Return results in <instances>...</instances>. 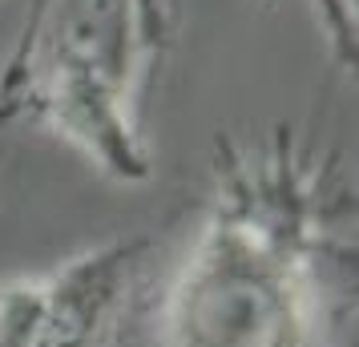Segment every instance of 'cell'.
Instances as JSON below:
<instances>
[{
    "mask_svg": "<svg viewBox=\"0 0 359 347\" xmlns=\"http://www.w3.org/2000/svg\"><path fill=\"white\" fill-rule=\"evenodd\" d=\"M121 347H355V182L291 125L214 142V190Z\"/></svg>",
    "mask_w": 359,
    "mask_h": 347,
    "instance_id": "cell-1",
    "label": "cell"
},
{
    "mask_svg": "<svg viewBox=\"0 0 359 347\" xmlns=\"http://www.w3.org/2000/svg\"><path fill=\"white\" fill-rule=\"evenodd\" d=\"M186 0H33L0 69V130L36 125L114 182H149L146 117Z\"/></svg>",
    "mask_w": 359,
    "mask_h": 347,
    "instance_id": "cell-2",
    "label": "cell"
},
{
    "mask_svg": "<svg viewBox=\"0 0 359 347\" xmlns=\"http://www.w3.org/2000/svg\"><path fill=\"white\" fill-rule=\"evenodd\" d=\"M154 238H114L77 259L0 283V347H121Z\"/></svg>",
    "mask_w": 359,
    "mask_h": 347,
    "instance_id": "cell-3",
    "label": "cell"
},
{
    "mask_svg": "<svg viewBox=\"0 0 359 347\" xmlns=\"http://www.w3.org/2000/svg\"><path fill=\"white\" fill-rule=\"evenodd\" d=\"M315 25L323 33V45L339 69H355L359 53V25H355V0H311Z\"/></svg>",
    "mask_w": 359,
    "mask_h": 347,
    "instance_id": "cell-4",
    "label": "cell"
},
{
    "mask_svg": "<svg viewBox=\"0 0 359 347\" xmlns=\"http://www.w3.org/2000/svg\"><path fill=\"white\" fill-rule=\"evenodd\" d=\"M259 4H278V0H259Z\"/></svg>",
    "mask_w": 359,
    "mask_h": 347,
    "instance_id": "cell-5",
    "label": "cell"
}]
</instances>
